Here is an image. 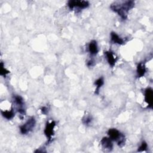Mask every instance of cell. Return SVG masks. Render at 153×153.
I'll use <instances>...</instances> for the list:
<instances>
[{"mask_svg": "<svg viewBox=\"0 0 153 153\" xmlns=\"http://www.w3.org/2000/svg\"><path fill=\"white\" fill-rule=\"evenodd\" d=\"M96 86V90H95V93L96 94H98V92H99V90L100 89V88L102 87V86L104 84V80L102 78H99L98 80H97L95 83H94Z\"/></svg>", "mask_w": 153, "mask_h": 153, "instance_id": "7c38bea8", "label": "cell"}, {"mask_svg": "<svg viewBox=\"0 0 153 153\" xmlns=\"http://www.w3.org/2000/svg\"><path fill=\"white\" fill-rule=\"evenodd\" d=\"M2 115L3 117H4L6 119L10 120L11 119H12L15 115L13 110H10V111H2L1 112Z\"/></svg>", "mask_w": 153, "mask_h": 153, "instance_id": "4fadbf2b", "label": "cell"}, {"mask_svg": "<svg viewBox=\"0 0 153 153\" xmlns=\"http://www.w3.org/2000/svg\"><path fill=\"white\" fill-rule=\"evenodd\" d=\"M101 145L102 146L103 148L105 150H108V151H111L113 148V145L111 142V139L109 138H104L101 140Z\"/></svg>", "mask_w": 153, "mask_h": 153, "instance_id": "52a82bcc", "label": "cell"}, {"mask_svg": "<svg viewBox=\"0 0 153 153\" xmlns=\"http://www.w3.org/2000/svg\"><path fill=\"white\" fill-rule=\"evenodd\" d=\"M41 111H42V112L43 114H46V113H47V109L45 107H43V108H42Z\"/></svg>", "mask_w": 153, "mask_h": 153, "instance_id": "e0dca14e", "label": "cell"}, {"mask_svg": "<svg viewBox=\"0 0 153 153\" xmlns=\"http://www.w3.org/2000/svg\"><path fill=\"white\" fill-rule=\"evenodd\" d=\"M146 72V69L143 64H139L137 67V73L138 76L142 77Z\"/></svg>", "mask_w": 153, "mask_h": 153, "instance_id": "8fae6325", "label": "cell"}, {"mask_svg": "<svg viewBox=\"0 0 153 153\" xmlns=\"http://www.w3.org/2000/svg\"><path fill=\"white\" fill-rule=\"evenodd\" d=\"M111 40L113 42L118 44H123L124 43V40L121 38L116 33L111 32Z\"/></svg>", "mask_w": 153, "mask_h": 153, "instance_id": "30bf717a", "label": "cell"}, {"mask_svg": "<svg viewBox=\"0 0 153 153\" xmlns=\"http://www.w3.org/2000/svg\"><path fill=\"white\" fill-rule=\"evenodd\" d=\"M56 125V123L55 122H52L51 123H48L46 125L45 129L44 130V133L47 136V138H49V139H51L52 138L54 132L53 129Z\"/></svg>", "mask_w": 153, "mask_h": 153, "instance_id": "5b68a950", "label": "cell"}, {"mask_svg": "<svg viewBox=\"0 0 153 153\" xmlns=\"http://www.w3.org/2000/svg\"><path fill=\"white\" fill-rule=\"evenodd\" d=\"M134 5L135 3L133 1H128L122 3V4H114L111 6V8L113 11L117 13L123 19H126L129 11L134 7Z\"/></svg>", "mask_w": 153, "mask_h": 153, "instance_id": "6da1fadb", "label": "cell"}, {"mask_svg": "<svg viewBox=\"0 0 153 153\" xmlns=\"http://www.w3.org/2000/svg\"><path fill=\"white\" fill-rule=\"evenodd\" d=\"M105 55L106 56L107 59L109 64L111 67H114L116 62L117 58L115 57L113 53L111 52H105Z\"/></svg>", "mask_w": 153, "mask_h": 153, "instance_id": "ba28073f", "label": "cell"}, {"mask_svg": "<svg viewBox=\"0 0 153 153\" xmlns=\"http://www.w3.org/2000/svg\"><path fill=\"white\" fill-rule=\"evenodd\" d=\"M15 102H16V104L20 107H22L23 105V100L22 97L20 96H15Z\"/></svg>", "mask_w": 153, "mask_h": 153, "instance_id": "5bb4252c", "label": "cell"}, {"mask_svg": "<svg viewBox=\"0 0 153 153\" xmlns=\"http://www.w3.org/2000/svg\"><path fill=\"white\" fill-rule=\"evenodd\" d=\"M147 144L145 142H142L141 146L139 148L138 151H144L147 149Z\"/></svg>", "mask_w": 153, "mask_h": 153, "instance_id": "2e32d148", "label": "cell"}, {"mask_svg": "<svg viewBox=\"0 0 153 153\" xmlns=\"http://www.w3.org/2000/svg\"><path fill=\"white\" fill-rule=\"evenodd\" d=\"M68 6L70 9H72L74 7L85 9L89 6V3L86 1H70L68 3Z\"/></svg>", "mask_w": 153, "mask_h": 153, "instance_id": "277c9868", "label": "cell"}, {"mask_svg": "<svg viewBox=\"0 0 153 153\" xmlns=\"http://www.w3.org/2000/svg\"><path fill=\"white\" fill-rule=\"evenodd\" d=\"M152 97H153L152 90L151 88L146 89L145 92V100L151 108H152Z\"/></svg>", "mask_w": 153, "mask_h": 153, "instance_id": "8992f818", "label": "cell"}, {"mask_svg": "<svg viewBox=\"0 0 153 153\" xmlns=\"http://www.w3.org/2000/svg\"><path fill=\"white\" fill-rule=\"evenodd\" d=\"M108 135L111 140L117 142L118 145L120 146H123L124 143L125 137L119 130L116 129H111L108 130Z\"/></svg>", "mask_w": 153, "mask_h": 153, "instance_id": "7a4b0ae2", "label": "cell"}, {"mask_svg": "<svg viewBox=\"0 0 153 153\" xmlns=\"http://www.w3.org/2000/svg\"><path fill=\"white\" fill-rule=\"evenodd\" d=\"M35 125V120L34 118H31L28 120V122L22 126L20 128V132L22 134H26L32 130Z\"/></svg>", "mask_w": 153, "mask_h": 153, "instance_id": "3957f363", "label": "cell"}, {"mask_svg": "<svg viewBox=\"0 0 153 153\" xmlns=\"http://www.w3.org/2000/svg\"><path fill=\"white\" fill-rule=\"evenodd\" d=\"M89 50L91 55H96L98 52V48H97V45L96 41H92L89 45Z\"/></svg>", "mask_w": 153, "mask_h": 153, "instance_id": "9c48e42d", "label": "cell"}, {"mask_svg": "<svg viewBox=\"0 0 153 153\" xmlns=\"http://www.w3.org/2000/svg\"><path fill=\"white\" fill-rule=\"evenodd\" d=\"M9 73V71H7L5 68H4L3 63L1 64V70H0V74L3 76H6L7 74Z\"/></svg>", "mask_w": 153, "mask_h": 153, "instance_id": "9a60e30c", "label": "cell"}]
</instances>
